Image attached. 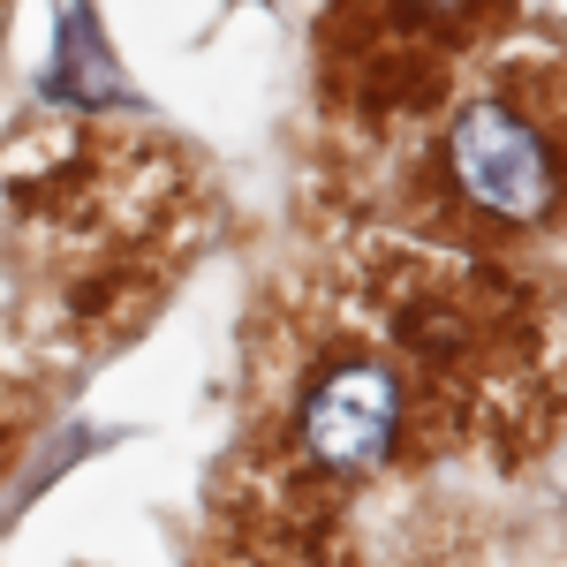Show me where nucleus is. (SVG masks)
<instances>
[{
	"instance_id": "nucleus-1",
	"label": "nucleus",
	"mask_w": 567,
	"mask_h": 567,
	"mask_svg": "<svg viewBox=\"0 0 567 567\" xmlns=\"http://www.w3.org/2000/svg\"><path fill=\"white\" fill-rule=\"evenodd\" d=\"M446 175H454V189L477 213L507 219V227L545 219L553 197H560V159H553L545 130L523 122L515 106H499V99H477V106L454 114V130H446Z\"/></svg>"
},
{
	"instance_id": "nucleus-2",
	"label": "nucleus",
	"mask_w": 567,
	"mask_h": 567,
	"mask_svg": "<svg viewBox=\"0 0 567 567\" xmlns=\"http://www.w3.org/2000/svg\"><path fill=\"white\" fill-rule=\"evenodd\" d=\"M401 439V379L393 363H341L326 371L303 401V446L318 470L333 477H363L379 470Z\"/></svg>"
},
{
	"instance_id": "nucleus-3",
	"label": "nucleus",
	"mask_w": 567,
	"mask_h": 567,
	"mask_svg": "<svg viewBox=\"0 0 567 567\" xmlns=\"http://www.w3.org/2000/svg\"><path fill=\"white\" fill-rule=\"evenodd\" d=\"M424 8H454V0H424Z\"/></svg>"
}]
</instances>
